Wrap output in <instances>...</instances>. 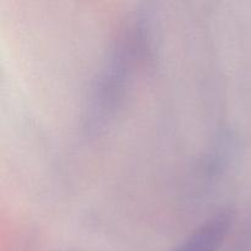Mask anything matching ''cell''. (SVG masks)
Wrapping results in <instances>:
<instances>
[{"label":"cell","instance_id":"cell-1","mask_svg":"<svg viewBox=\"0 0 251 251\" xmlns=\"http://www.w3.org/2000/svg\"><path fill=\"white\" fill-rule=\"evenodd\" d=\"M147 32L142 19H134L123 31L92 87L83 115L88 134L100 132L109 124L122 103L137 60L146 49Z\"/></svg>","mask_w":251,"mask_h":251},{"label":"cell","instance_id":"cell-2","mask_svg":"<svg viewBox=\"0 0 251 251\" xmlns=\"http://www.w3.org/2000/svg\"><path fill=\"white\" fill-rule=\"evenodd\" d=\"M233 226V212L217 211L169 251H220Z\"/></svg>","mask_w":251,"mask_h":251},{"label":"cell","instance_id":"cell-3","mask_svg":"<svg viewBox=\"0 0 251 251\" xmlns=\"http://www.w3.org/2000/svg\"><path fill=\"white\" fill-rule=\"evenodd\" d=\"M227 251H251V230H243Z\"/></svg>","mask_w":251,"mask_h":251}]
</instances>
